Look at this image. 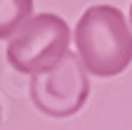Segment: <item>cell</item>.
<instances>
[{
	"label": "cell",
	"mask_w": 132,
	"mask_h": 130,
	"mask_svg": "<svg viewBox=\"0 0 132 130\" xmlns=\"http://www.w3.org/2000/svg\"><path fill=\"white\" fill-rule=\"evenodd\" d=\"M130 24H132V5H130Z\"/></svg>",
	"instance_id": "5"
},
{
	"label": "cell",
	"mask_w": 132,
	"mask_h": 130,
	"mask_svg": "<svg viewBox=\"0 0 132 130\" xmlns=\"http://www.w3.org/2000/svg\"><path fill=\"white\" fill-rule=\"evenodd\" d=\"M28 95L36 109L47 116H73L85 106L90 97V78L85 64L80 62L78 55L69 50L54 69L31 76Z\"/></svg>",
	"instance_id": "3"
},
{
	"label": "cell",
	"mask_w": 132,
	"mask_h": 130,
	"mask_svg": "<svg viewBox=\"0 0 132 130\" xmlns=\"http://www.w3.org/2000/svg\"><path fill=\"white\" fill-rule=\"evenodd\" d=\"M71 45V28L57 14L31 17L7 45V62L19 73H45L64 59Z\"/></svg>",
	"instance_id": "2"
},
{
	"label": "cell",
	"mask_w": 132,
	"mask_h": 130,
	"mask_svg": "<svg viewBox=\"0 0 132 130\" xmlns=\"http://www.w3.org/2000/svg\"><path fill=\"white\" fill-rule=\"evenodd\" d=\"M33 17V0H0V40L12 38Z\"/></svg>",
	"instance_id": "4"
},
{
	"label": "cell",
	"mask_w": 132,
	"mask_h": 130,
	"mask_svg": "<svg viewBox=\"0 0 132 130\" xmlns=\"http://www.w3.org/2000/svg\"><path fill=\"white\" fill-rule=\"evenodd\" d=\"M76 50L92 76H118L132 62V31L113 5H92L76 24Z\"/></svg>",
	"instance_id": "1"
},
{
	"label": "cell",
	"mask_w": 132,
	"mask_h": 130,
	"mask_svg": "<svg viewBox=\"0 0 132 130\" xmlns=\"http://www.w3.org/2000/svg\"><path fill=\"white\" fill-rule=\"evenodd\" d=\"M0 116H3V113H0Z\"/></svg>",
	"instance_id": "6"
}]
</instances>
